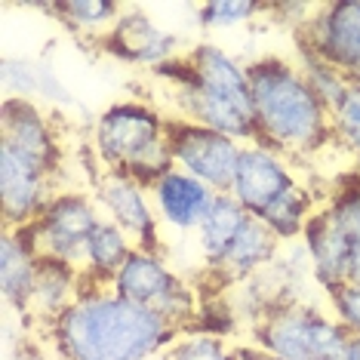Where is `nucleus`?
Returning a JSON list of instances; mask_svg holds the SVG:
<instances>
[{
	"instance_id": "obj_6",
	"label": "nucleus",
	"mask_w": 360,
	"mask_h": 360,
	"mask_svg": "<svg viewBox=\"0 0 360 360\" xmlns=\"http://www.w3.org/2000/svg\"><path fill=\"white\" fill-rule=\"evenodd\" d=\"M108 286L120 299L158 311L163 321L179 326L182 333L194 323V314H198V292L167 265L160 250L136 247Z\"/></svg>"
},
{
	"instance_id": "obj_15",
	"label": "nucleus",
	"mask_w": 360,
	"mask_h": 360,
	"mask_svg": "<svg viewBox=\"0 0 360 360\" xmlns=\"http://www.w3.org/2000/svg\"><path fill=\"white\" fill-rule=\"evenodd\" d=\"M148 191L163 228H169V231H194V234H198V228L203 225L207 212L219 198L212 188L182 173V169H169L167 176H160L154 185H148Z\"/></svg>"
},
{
	"instance_id": "obj_11",
	"label": "nucleus",
	"mask_w": 360,
	"mask_h": 360,
	"mask_svg": "<svg viewBox=\"0 0 360 360\" xmlns=\"http://www.w3.org/2000/svg\"><path fill=\"white\" fill-rule=\"evenodd\" d=\"M299 176L292 169V160L277 154L262 142H247L237 163V173L231 182V198L240 203L250 216L262 219L281 198L299 188Z\"/></svg>"
},
{
	"instance_id": "obj_7",
	"label": "nucleus",
	"mask_w": 360,
	"mask_h": 360,
	"mask_svg": "<svg viewBox=\"0 0 360 360\" xmlns=\"http://www.w3.org/2000/svg\"><path fill=\"white\" fill-rule=\"evenodd\" d=\"M102 219L105 216L93 194L56 191V198L46 203V210L22 231L31 240V247L40 252V259H56L80 268L86 240L93 237Z\"/></svg>"
},
{
	"instance_id": "obj_26",
	"label": "nucleus",
	"mask_w": 360,
	"mask_h": 360,
	"mask_svg": "<svg viewBox=\"0 0 360 360\" xmlns=\"http://www.w3.org/2000/svg\"><path fill=\"white\" fill-rule=\"evenodd\" d=\"M259 13H271V6L252 4V0H210L198 10V22L203 31H228L247 25Z\"/></svg>"
},
{
	"instance_id": "obj_18",
	"label": "nucleus",
	"mask_w": 360,
	"mask_h": 360,
	"mask_svg": "<svg viewBox=\"0 0 360 360\" xmlns=\"http://www.w3.org/2000/svg\"><path fill=\"white\" fill-rule=\"evenodd\" d=\"M40 252L31 247L25 231H4V243H0V290H4V302L19 314H28L31 292H34L37 274H40Z\"/></svg>"
},
{
	"instance_id": "obj_20",
	"label": "nucleus",
	"mask_w": 360,
	"mask_h": 360,
	"mask_svg": "<svg viewBox=\"0 0 360 360\" xmlns=\"http://www.w3.org/2000/svg\"><path fill=\"white\" fill-rule=\"evenodd\" d=\"M136 243L129 240L124 228H117L111 219H102L93 237L86 240L84 259H80V274L86 286H108L114 274L124 268V262L133 256Z\"/></svg>"
},
{
	"instance_id": "obj_17",
	"label": "nucleus",
	"mask_w": 360,
	"mask_h": 360,
	"mask_svg": "<svg viewBox=\"0 0 360 360\" xmlns=\"http://www.w3.org/2000/svg\"><path fill=\"white\" fill-rule=\"evenodd\" d=\"M281 250H283V243L252 216L250 222L240 228V234L234 237V243L228 247L222 262L212 268V274L225 283H247L252 277L265 274L277 262Z\"/></svg>"
},
{
	"instance_id": "obj_28",
	"label": "nucleus",
	"mask_w": 360,
	"mask_h": 360,
	"mask_svg": "<svg viewBox=\"0 0 360 360\" xmlns=\"http://www.w3.org/2000/svg\"><path fill=\"white\" fill-rule=\"evenodd\" d=\"M330 314L348 330V335H360V283H342L326 292Z\"/></svg>"
},
{
	"instance_id": "obj_30",
	"label": "nucleus",
	"mask_w": 360,
	"mask_h": 360,
	"mask_svg": "<svg viewBox=\"0 0 360 360\" xmlns=\"http://www.w3.org/2000/svg\"><path fill=\"white\" fill-rule=\"evenodd\" d=\"M342 360H360V335H348L345 351H342Z\"/></svg>"
},
{
	"instance_id": "obj_1",
	"label": "nucleus",
	"mask_w": 360,
	"mask_h": 360,
	"mask_svg": "<svg viewBox=\"0 0 360 360\" xmlns=\"http://www.w3.org/2000/svg\"><path fill=\"white\" fill-rule=\"evenodd\" d=\"M44 333L56 360H158L182 335L158 311L120 299L111 286H84Z\"/></svg>"
},
{
	"instance_id": "obj_4",
	"label": "nucleus",
	"mask_w": 360,
	"mask_h": 360,
	"mask_svg": "<svg viewBox=\"0 0 360 360\" xmlns=\"http://www.w3.org/2000/svg\"><path fill=\"white\" fill-rule=\"evenodd\" d=\"M169 114L151 102L124 99L108 105L93 124V154L102 169L154 185L176 169L169 151Z\"/></svg>"
},
{
	"instance_id": "obj_22",
	"label": "nucleus",
	"mask_w": 360,
	"mask_h": 360,
	"mask_svg": "<svg viewBox=\"0 0 360 360\" xmlns=\"http://www.w3.org/2000/svg\"><path fill=\"white\" fill-rule=\"evenodd\" d=\"M46 13L59 15L65 28H71L75 34L96 37L102 44V37L117 25V19L124 15V6L111 4V0H59L50 4Z\"/></svg>"
},
{
	"instance_id": "obj_2",
	"label": "nucleus",
	"mask_w": 360,
	"mask_h": 360,
	"mask_svg": "<svg viewBox=\"0 0 360 360\" xmlns=\"http://www.w3.org/2000/svg\"><path fill=\"white\" fill-rule=\"evenodd\" d=\"M158 77L167 80V93L176 105L169 117L210 127L243 145L256 142L250 71L222 46L203 40L179 59L160 65Z\"/></svg>"
},
{
	"instance_id": "obj_5",
	"label": "nucleus",
	"mask_w": 360,
	"mask_h": 360,
	"mask_svg": "<svg viewBox=\"0 0 360 360\" xmlns=\"http://www.w3.org/2000/svg\"><path fill=\"white\" fill-rule=\"evenodd\" d=\"M348 330L308 302H277L252 323V345L271 360H342Z\"/></svg>"
},
{
	"instance_id": "obj_14",
	"label": "nucleus",
	"mask_w": 360,
	"mask_h": 360,
	"mask_svg": "<svg viewBox=\"0 0 360 360\" xmlns=\"http://www.w3.org/2000/svg\"><path fill=\"white\" fill-rule=\"evenodd\" d=\"M102 50L111 53L114 59L129 62V65H148L158 71L160 65L179 59V37L154 25L145 13L124 10L108 34L102 37Z\"/></svg>"
},
{
	"instance_id": "obj_9",
	"label": "nucleus",
	"mask_w": 360,
	"mask_h": 360,
	"mask_svg": "<svg viewBox=\"0 0 360 360\" xmlns=\"http://www.w3.org/2000/svg\"><path fill=\"white\" fill-rule=\"evenodd\" d=\"M169 151L176 169L194 176L216 194H228L243 154V142L191 120H169Z\"/></svg>"
},
{
	"instance_id": "obj_12",
	"label": "nucleus",
	"mask_w": 360,
	"mask_h": 360,
	"mask_svg": "<svg viewBox=\"0 0 360 360\" xmlns=\"http://www.w3.org/2000/svg\"><path fill=\"white\" fill-rule=\"evenodd\" d=\"M56 198V173L0 145V210L13 231L28 228Z\"/></svg>"
},
{
	"instance_id": "obj_10",
	"label": "nucleus",
	"mask_w": 360,
	"mask_h": 360,
	"mask_svg": "<svg viewBox=\"0 0 360 360\" xmlns=\"http://www.w3.org/2000/svg\"><path fill=\"white\" fill-rule=\"evenodd\" d=\"M93 198L99 203L102 216L124 228L129 240L142 250H160V219L151 203L148 185L124 173L99 169L93 182Z\"/></svg>"
},
{
	"instance_id": "obj_21",
	"label": "nucleus",
	"mask_w": 360,
	"mask_h": 360,
	"mask_svg": "<svg viewBox=\"0 0 360 360\" xmlns=\"http://www.w3.org/2000/svg\"><path fill=\"white\" fill-rule=\"evenodd\" d=\"M250 219L252 216L231 198V194H219L216 198L212 210L207 212V219H203V225L198 228V250H200V256L207 262L210 271L222 262L228 247L234 243V237L240 234V228L247 225Z\"/></svg>"
},
{
	"instance_id": "obj_27",
	"label": "nucleus",
	"mask_w": 360,
	"mask_h": 360,
	"mask_svg": "<svg viewBox=\"0 0 360 360\" xmlns=\"http://www.w3.org/2000/svg\"><path fill=\"white\" fill-rule=\"evenodd\" d=\"M299 68H302V75H305V80L311 84V89L317 93V99H321L330 111L342 102V96H345V93H348V86H351L348 80L333 68V65H326V62H321V59H314V56L299 53Z\"/></svg>"
},
{
	"instance_id": "obj_3",
	"label": "nucleus",
	"mask_w": 360,
	"mask_h": 360,
	"mask_svg": "<svg viewBox=\"0 0 360 360\" xmlns=\"http://www.w3.org/2000/svg\"><path fill=\"white\" fill-rule=\"evenodd\" d=\"M256 114V142L290 160H305L333 145L330 108L302 75L299 62L265 56L247 65Z\"/></svg>"
},
{
	"instance_id": "obj_29",
	"label": "nucleus",
	"mask_w": 360,
	"mask_h": 360,
	"mask_svg": "<svg viewBox=\"0 0 360 360\" xmlns=\"http://www.w3.org/2000/svg\"><path fill=\"white\" fill-rule=\"evenodd\" d=\"M348 281L360 283V240L351 247V262H348Z\"/></svg>"
},
{
	"instance_id": "obj_19",
	"label": "nucleus",
	"mask_w": 360,
	"mask_h": 360,
	"mask_svg": "<svg viewBox=\"0 0 360 360\" xmlns=\"http://www.w3.org/2000/svg\"><path fill=\"white\" fill-rule=\"evenodd\" d=\"M84 274L75 265H65V262L56 259H44L40 262V274L34 283V292H31V305L25 317H34L40 323H53L56 317L62 314L65 308L71 305L80 290H84Z\"/></svg>"
},
{
	"instance_id": "obj_8",
	"label": "nucleus",
	"mask_w": 360,
	"mask_h": 360,
	"mask_svg": "<svg viewBox=\"0 0 360 360\" xmlns=\"http://www.w3.org/2000/svg\"><path fill=\"white\" fill-rule=\"evenodd\" d=\"M296 37L299 53L333 65L348 84L360 86V0L314 6Z\"/></svg>"
},
{
	"instance_id": "obj_23",
	"label": "nucleus",
	"mask_w": 360,
	"mask_h": 360,
	"mask_svg": "<svg viewBox=\"0 0 360 360\" xmlns=\"http://www.w3.org/2000/svg\"><path fill=\"white\" fill-rule=\"evenodd\" d=\"M158 360H237V351L219 333L185 330Z\"/></svg>"
},
{
	"instance_id": "obj_13",
	"label": "nucleus",
	"mask_w": 360,
	"mask_h": 360,
	"mask_svg": "<svg viewBox=\"0 0 360 360\" xmlns=\"http://www.w3.org/2000/svg\"><path fill=\"white\" fill-rule=\"evenodd\" d=\"M0 145L25 154L28 160H34L44 169L59 176L62 142L53 117L37 102L4 96V105H0Z\"/></svg>"
},
{
	"instance_id": "obj_25",
	"label": "nucleus",
	"mask_w": 360,
	"mask_h": 360,
	"mask_svg": "<svg viewBox=\"0 0 360 360\" xmlns=\"http://www.w3.org/2000/svg\"><path fill=\"white\" fill-rule=\"evenodd\" d=\"M333 124V145H339L345 154H351L360 163V86L351 84L342 102L330 111Z\"/></svg>"
},
{
	"instance_id": "obj_24",
	"label": "nucleus",
	"mask_w": 360,
	"mask_h": 360,
	"mask_svg": "<svg viewBox=\"0 0 360 360\" xmlns=\"http://www.w3.org/2000/svg\"><path fill=\"white\" fill-rule=\"evenodd\" d=\"M323 212L342 234L351 237V243L360 240V173L342 179L339 188L323 200Z\"/></svg>"
},
{
	"instance_id": "obj_16",
	"label": "nucleus",
	"mask_w": 360,
	"mask_h": 360,
	"mask_svg": "<svg viewBox=\"0 0 360 360\" xmlns=\"http://www.w3.org/2000/svg\"><path fill=\"white\" fill-rule=\"evenodd\" d=\"M302 250L308 256V268L314 283L323 292L348 283V262H351V237L342 234L335 222L323 212V207L311 216V222L302 234Z\"/></svg>"
}]
</instances>
